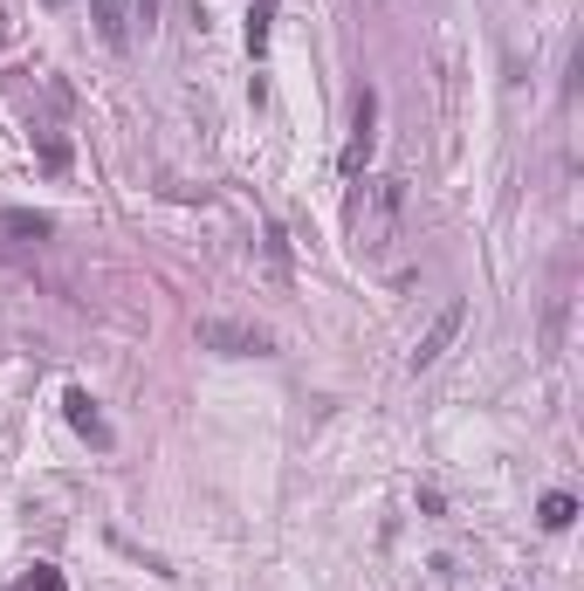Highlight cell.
Masks as SVG:
<instances>
[{
  "label": "cell",
  "instance_id": "obj_1",
  "mask_svg": "<svg viewBox=\"0 0 584 591\" xmlns=\"http://www.w3.org/2000/svg\"><path fill=\"white\" fill-rule=\"evenodd\" d=\"M399 207H406V179H365V193H350V227L365 234V248H385L399 227Z\"/></svg>",
  "mask_w": 584,
  "mask_h": 591
},
{
  "label": "cell",
  "instance_id": "obj_2",
  "mask_svg": "<svg viewBox=\"0 0 584 591\" xmlns=\"http://www.w3.org/2000/svg\"><path fill=\"white\" fill-rule=\"evenodd\" d=\"M372 151H378V97L358 90V125H350V138H344V151H337V173L358 179V173L372 166Z\"/></svg>",
  "mask_w": 584,
  "mask_h": 591
},
{
  "label": "cell",
  "instance_id": "obj_3",
  "mask_svg": "<svg viewBox=\"0 0 584 591\" xmlns=\"http://www.w3.org/2000/svg\"><path fill=\"white\" fill-rule=\"evenodd\" d=\"M200 344H207V351H227V358H261V351H268V331H255V324H227V317H207V324H200Z\"/></svg>",
  "mask_w": 584,
  "mask_h": 591
},
{
  "label": "cell",
  "instance_id": "obj_4",
  "mask_svg": "<svg viewBox=\"0 0 584 591\" xmlns=\"http://www.w3.org/2000/svg\"><path fill=\"white\" fill-rule=\"evenodd\" d=\"M461 324H467V303H447L441 317H434V331H426L419 344H413V372H426V365H441V351L461 337Z\"/></svg>",
  "mask_w": 584,
  "mask_h": 591
},
{
  "label": "cell",
  "instance_id": "obj_5",
  "mask_svg": "<svg viewBox=\"0 0 584 591\" xmlns=\"http://www.w3.org/2000/svg\"><path fill=\"white\" fill-rule=\"evenodd\" d=\"M62 406H69V426L83 433L90 447H110V426H103V413H97V400H90L83 385H69V400H62Z\"/></svg>",
  "mask_w": 584,
  "mask_h": 591
},
{
  "label": "cell",
  "instance_id": "obj_6",
  "mask_svg": "<svg viewBox=\"0 0 584 591\" xmlns=\"http://www.w3.org/2000/svg\"><path fill=\"white\" fill-rule=\"evenodd\" d=\"M276 8H283V0H255V8H248V56H255V62L268 56V28H276Z\"/></svg>",
  "mask_w": 584,
  "mask_h": 591
},
{
  "label": "cell",
  "instance_id": "obj_7",
  "mask_svg": "<svg viewBox=\"0 0 584 591\" xmlns=\"http://www.w3.org/2000/svg\"><path fill=\"white\" fill-rule=\"evenodd\" d=\"M536 516H543V530H571V523H577V502H571L564 489H551V495L536 502Z\"/></svg>",
  "mask_w": 584,
  "mask_h": 591
},
{
  "label": "cell",
  "instance_id": "obj_8",
  "mask_svg": "<svg viewBox=\"0 0 584 591\" xmlns=\"http://www.w3.org/2000/svg\"><path fill=\"white\" fill-rule=\"evenodd\" d=\"M0 227H8V234H34V242H42V234H56V220H49V214H28V207L0 214Z\"/></svg>",
  "mask_w": 584,
  "mask_h": 591
},
{
  "label": "cell",
  "instance_id": "obj_9",
  "mask_svg": "<svg viewBox=\"0 0 584 591\" xmlns=\"http://www.w3.org/2000/svg\"><path fill=\"white\" fill-rule=\"evenodd\" d=\"M97 28H103L110 49H125V8H117V0H97Z\"/></svg>",
  "mask_w": 584,
  "mask_h": 591
},
{
  "label": "cell",
  "instance_id": "obj_10",
  "mask_svg": "<svg viewBox=\"0 0 584 591\" xmlns=\"http://www.w3.org/2000/svg\"><path fill=\"white\" fill-rule=\"evenodd\" d=\"M14 591H69V578H62L56 564H34L28 578H14Z\"/></svg>",
  "mask_w": 584,
  "mask_h": 591
},
{
  "label": "cell",
  "instance_id": "obj_11",
  "mask_svg": "<svg viewBox=\"0 0 584 591\" xmlns=\"http://www.w3.org/2000/svg\"><path fill=\"white\" fill-rule=\"evenodd\" d=\"M49 8H62V0H49Z\"/></svg>",
  "mask_w": 584,
  "mask_h": 591
}]
</instances>
